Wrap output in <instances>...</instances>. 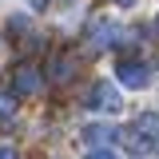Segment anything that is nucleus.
I'll return each instance as SVG.
<instances>
[{"mask_svg":"<svg viewBox=\"0 0 159 159\" xmlns=\"http://www.w3.org/2000/svg\"><path fill=\"white\" fill-rule=\"evenodd\" d=\"M155 32H159V16H155Z\"/></svg>","mask_w":159,"mask_h":159,"instance_id":"nucleus-14","label":"nucleus"},{"mask_svg":"<svg viewBox=\"0 0 159 159\" xmlns=\"http://www.w3.org/2000/svg\"><path fill=\"white\" fill-rule=\"evenodd\" d=\"M84 159H119V155H116V151H107V147H92Z\"/></svg>","mask_w":159,"mask_h":159,"instance_id":"nucleus-10","label":"nucleus"},{"mask_svg":"<svg viewBox=\"0 0 159 159\" xmlns=\"http://www.w3.org/2000/svg\"><path fill=\"white\" fill-rule=\"evenodd\" d=\"M139 131L159 139V116H155V111H143V116H139Z\"/></svg>","mask_w":159,"mask_h":159,"instance_id":"nucleus-8","label":"nucleus"},{"mask_svg":"<svg viewBox=\"0 0 159 159\" xmlns=\"http://www.w3.org/2000/svg\"><path fill=\"white\" fill-rule=\"evenodd\" d=\"M123 147H127L131 155H147V151H151V139L143 135L139 127H131V131H123Z\"/></svg>","mask_w":159,"mask_h":159,"instance_id":"nucleus-5","label":"nucleus"},{"mask_svg":"<svg viewBox=\"0 0 159 159\" xmlns=\"http://www.w3.org/2000/svg\"><path fill=\"white\" fill-rule=\"evenodd\" d=\"M72 72H76V68H72V60H64V56H60L56 64H52V80H68Z\"/></svg>","mask_w":159,"mask_h":159,"instance_id":"nucleus-9","label":"nucleus"},{"mask_svg":"<svg viewBox=\"0 0 159 159\" xmlns=\"http://www.w3.org/2000/svg\"><path fill=\"white\" fill-rule=\"evenodd\" d=\"M28 4H32L36 12H44V8H48V0H28Z\"/></svg>","mask_w":159,"mask_h":159,"instance_id":"nucleus-13","label":"nucleus"},{"mask_svg":"<svg viewBox=\"0 0 159 159\" xmlns=\"http://www.w3.org/2000/svg\"><path fill=\"white\" fill-rule=\"evenodd\" d=\"M12 116H16V96L8 88H0V123H8Z\"/></svg>","mask_w":159,"mask_h":159,"instance_id":"nucleus-6","label":"nucleus"},{"mask_svg":"<svg viewBox=\"0 0 159 159\" xmlns=\"http://www.w3.org/2000/svg\"><path fill=\"white\" fill-rule=\"evenodd\" d=\"M119 36H123V28H119L116 20H96V24H92V48H111V44H119Z\"/></svg>","mask_w":159,"mask_h":159,"instance_id":"nucleus-4","label":"nucleus"},{"mask_svg":"<svg viewBox=\"0 0 159 159\" xmlns=\"http://www.w3.org/2000/svg\"><path fill=\"white\" fill-rule=\"evenodd\" d=\"M111 4H119V8H135L139 0H111Z\"/></svg>","mask_w":159,"mask_h":159,"instance_id":"nucleus-12","label":"nucleus"},{"mask_svg":"<svg viewBox=\"0 0 159 159\" xmlns=\"http://www.w3.org/2000/svg\"><path fill=\"white\" fill-rule=\"evenodd\" d=\"M40 92V68L36 64H20L12 72V96H32Z\"/></svg>","mask_w":159,"mask_h":159,"instance_id":"nucleus-3","label":"nucleus"},{"mask_svg":"<svg viewBox=\"0 0 159 159\" xmlns=\"http://www.w3.org/2000/svg\"><path fill=\"white\" fill-rule=\"evenodd\" d=\"M116 76L123 88H131V92H143L147 84H151V68L143 64V60H119L116 64Z\"/></svg>","mask_w":159,"mask_h":159,"instance_id":"nucleus-2","label":"nucleus"},{"mask_svg":"<svg viewBox=\"0 0 159 159\" xmlns=\"http://www.w3.org/2000/svg\"><path fill=\"white\" fill-rule=\"evenodd\" d=\"M88 107H92V111H103V116H119V111H123L119 88H116V84H107V80H96L92 92H88Z\"/></svg>","mask_w":159,"mask_h":159,"instance_id":"nucleus-1","label":"nucleus"},{"mask_svg":"<svg viewBox=\"0 0 159 159\" xmlns=\"http://www.w3.org/2000/svg\"><path fill=\"white\" fill-rule=\"evenodd\" d=\"M116 135L111 127H103V123H92V127H84V139L88 143H107V139Z\"/></svg>","mask_w":159,"mask_h":159,"instance_id":"nucleus-7","label":"nucleus"},{"mask_svg":"<svg viewBox=\"0 0 159 159\" xmlns=\"http://www.w3.org/2000/svg\"><path fill=\"white\" fill-rule=\"evenodd\" d=\"M0 159H20V151L16 147H0Z\"/></svg>","mask_w":159,"mask_h":159,"instance_id":"nucleus-11","label":"nucleus"}]
</instances>
